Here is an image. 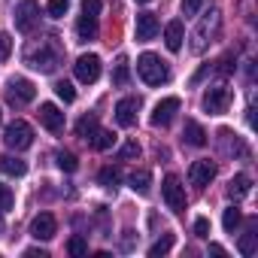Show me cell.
Returning <instances> with one entry per match:
<instances>
[{
  "mask_svg": "<svg viewBox=\"0 0 258 258\" xmlns=\"http://www.w3.org/2000/svg\"><path fill=\"white\" fill-rule=\"evenodd\" d=\"M137 76H140L146 85H164V82L170 79V70H167V64H164L158 55L143 52V55L137 58Z\"/></svg>",
  "mask_w": 258,
  "mask_h": 258,
  "instance_id": "1",
  "label": "cell"
},
{
  "mask_svg": "<svg viewBox=\"0 0 258 258\" xmlns=\"http://www.w3.org/2000/svg\"><path fill=\"white\" fill-rule=\"evenodd\" d=\"M4 143H7L10 149H16V152L28 149V146L34 143V127H31L25 118H16V121H10V124L4 127Z\"/></svg>",
  "mask_w": 258,
  "mask_h": 258,
  "instance_id": "2",
  "label": "cell"
},
{
  "mask_svg": "<svg viewBox=\"0 0 258 258\" xmlns=\"http://www.w3.org/2000/svg\"><path fill=\"white\" fill-rule=\"evenodd\" d=\"M161 195H164V204L173 210V213H182L185 210V185L176 173H167L164 182H161Z\"/></svg>",
  "mask_w": 258,
  "mask_h": 258,
  "instance_id": "3",
  "label": "cell"
},
{
  "mask_svg": "<svg viewBox=\"0 0 258 258\" xmlns=\"http://www.w3.org/2000/svg\"><path fill=\"white\" fill-rule=\"evenodd\" d=\"M228 106H231V88L213 85V88L204 91V109L210 115H222V112H228Z\"/></svg>",
  "mask_w": 258,
  "mask_h": 258,
  "instance_id": "4",
  "label": "cell"
},
{
  "mask_svg": "<svg viewBox=\"0 0 258 258\" xmlns=\"http://www.w3.org/2000/svg\"><path fill=\"white\" fill-rule=\"evenodd\" d=\"M7 97H10L13 106H22V103H31V100L37 97V88H34L31 79L16 76V79H10V85H7Z\"/></svg>",
  "mask_w": 258,
  "mask_h": 258,
  "instance_id": "5",
  "label": "cell"
},
{
  "mask_svg": "<svg viewBox=\"0 0 258 258\" xmlns=\"http://www.w3.org/2000/svg\"><path fill=\"white\" fill-rule=\"evenodd\" d=\"M40 22V4L37 0H22V4L16 7V28L22 34H31Z\"/></svg>",
  "mask_w": 258,
  "mask_h": 258,
  "instance_id": "6",
  "label": "cell"
},
{
  "mask_svg": "<svg viewBox=\"0 0 258 258\" xmlns=\"http://www.w3.org/2000/svg\"><path fill=\"white\" fill-rule=\"evenodd\" d=\"M28 64H31L34 70H40V73H52V70L58 67V52H52L49 43H43L40 49H31V52H28Z\"/></svg>",
  "mask_w": 258,
  "mask_h": 258,
  "instance_id": "7",
  "label": "cell"
},
{
  "mask_svg": "<svg viewBox=\"0 0 258 258\" xmlns=\"http://www.w3.org/2000/svg\"><path fill=\"white\" fill-rule=\"evenodd\" d=\"M73 73H76V79L85 82V85L97 82V79H100V58H97V55H79L76 64H73Z\"/></svg>",
  "mask_w": 258,
  "mask_h": 258,
  "instance_id": "8",
  "label": "cell"
},
{
  "mask_svg": "<svg viewBox=\"0 0 258 258\" xmlns=\"http://www.w3.org/2000/svg\"><path fill=\"white\" fill-rule=\"evenodd\" d=\"M216 31H219V10H210V13L204 16L201 28L195 31V43H191V52H204V49H207V43H210V40H207V34L213 37Z\"/></svg>",
  "mask_w": 258,
  "mask_h": 258,
  "instance_id": "9",
  "label": "cell"
},
{
  "mask_svg": "<svg viewBox=\"0 0 258 258\" xmlns=\"http://www.w3.org/2000/svg\"><path fill=\"white\" fill-rule=\"evenodd\" d=\"M176 112H179V97H164V100H158L155 109H152V124H155V127H167V124L176 118Z\"/></svg>",
  "mask_w": 258,
  "mask_h": 258,
  "instance_id": "10",
  "label": "cell"
},
{
  "mask_svg": "<svg viewBox=\"0 0 258 258\" xmlns=\"http://www.w3.org/2000/svg\"><path fill=\"white\" fill-rule=\"evenodd\" d=\"M213 179H216V164H213V161H207V158L191 161V167H188V182H191V185L207 188Z\"/></svg>",
  "mask_w": 258,
  "mask_h": 258,
  "instance_id": "11",
  "label": "cell"
},
{
  "mask_svg": "<svg viewBox=\"0 0 258 258\" xmlns=\"http://www.w3.org/2000/svg\"><path fill=\"white\" fill-rule=\"evenodd\" d=\"M40 124L52 134H61L64 131V112L55 103H40Z\"/></svg>",
  "mask_w": 258,
  "mask_h": 258,
  "instance_id": "12",
  "label": "cell"
},
{
  "mask_svg": "<svg viewBox=\"0 0 258 258\" xmlns=\"http://www.w3.org/2000/svg\"><path fill=\"white\" fill-rule=\"evenodd\" d=\"M55 234H58V222H55L52 213L34 216V222H31V237H37V240H52Z\"/></svg>",
  "mask_w": 258,
  "mask_h": 258,
  "instance_id": "13",
  "label": "cell"
},
{
  "mask_svg": "<svg viewBox=\"0 0 258 258\" xmlns=\"http://www.w3.org/2000/svg\"><path fill=\"white\" fill-rule=\"evenodd\" d=\"M137 109H140V97H121L115 103V121L121 127H131L137 121Z\"/></svg>",
  "mask_w": 258,
  "mask_h": 258,
  "instance_id": "14",
  "label": "cell"
},
{
  "mask_svg": "<svg viewBox=\"0 0 258 258\" xmlns=\"http://www.w3.org/2000/svg\"><path fill=\"white\" fill-rule=\"evenodd\" d=\"M158 31H161V25H158L155 13H140V16H137V40H140V43L155 40Z\"/></svg>",
  "mask_w": 258,
  "mask_h": 258,
  "instance_id": "15",
  "label": "cell"
},
{
  "mask_svg": "<svg viewBox=\"0 0 258 258\" xmlns=\"http://www.w3.org/2000/svg\"><path fill=\"white\" fill-rule=\"evenodd\" d=\"M182 140H185V146H195V149L207 146V131H204V124L195 121V118H188L185 127H182Z\"/></svg>",
  "mask_w": 258,
  "mask_h": 258,
  "instance_id": "16",
  "label": "cell"
},
{
  "mask_svg": "<svg viewBox=\"0 0 258 258\" xmlns=\"http://www.w3.org/2000/svg\"><path fill=\"white\" fill-rule=\"evenodd\" d=\"M182 40H185V28H182L179 19H173V22L164 28V46H167L170 52H179V49H182Z\"/></svg>",
  "mask_w": 258,
  "mask_h": 258,
  "instance_id": "17",
  "label": "cell"
},
{
  "mask_svg": "<svg viewBox=\"0 0 258 258\" xmlns=\"http://www.w3.org/2000/svg\"><path fill=\"white\" fill-rule=\"evenodd\" d=\"M76 37L79 40H94L97 37V16H88V13H82L79 16V22H76Z\"/></svg>",
  "mask_w": 258,
  "mask_h": 258,
  "instance_id": "18",
  "label": "cell"
},
{
  "mask_svg": "<svg viewBox=\"0 0 258 258\" xmlns=\"http://www.w3.org/2000/svg\"><path fill=\"white\" fill-rule=\"evenodd\" d=\"M252 191V179L246 176V173H237L231 182H228V195L234 198V201H240V198H246Z\"/></svg>",
  "mask_w": 258,
  "mask_h": 258,
  "instance_id": "19",
  "label": "cell"
},
{
  "mask_svg": "<svg viewBox=\"0 0 258 258\" xmlns=\"http://www.w3.org/2000/svg\"><path fill=\"white\" fill-rule=\"evenodd\" d=\"M0 170H4L7 176H25L28 164L22 158H16V155H4V158H0Z\"/></svg>",
  "mask_w": 258,
  "mask_h": 258,
  "instance_id": "20",
  "label": "cell"
},
{
  "mask_svg": "<svg viewBox=\"0 0 258 258\" xmlns=\"http://www.w3.org/2000/svg\"><path fill=\"white\" fill-rule=\"evenodd\" d=\"M97 182H100L103 188L115 191V188H118V182H121V173H118V167H100V173H97Z\"/></svg>",
  "mask_w": 258,
  "mask_h": 258,
  "instance_id": "21",
  "label": "cell"
},
{
  "mask_svg": "<svg viewBox=\"0 0 258 258\" xmlns=\"http://www.w3.org/2000/svg\"><path fill=\"white\" fill-rule=\"evenodd\" d=\"M131 188H134L137 195H149V191H152V173H149V170L131 173Z\"/></svg>",
  "mask_w": 258,
  "mask_h": 258,
  "instance_id": "22",
  "label": "cell"
},
{
  "mask_svg": "<svg viewBox=\"0 0 258 258\" xmlns=\"http://www.w3.org/2000/svg\"><path fill=\"white\" fill-rule=\"evenodd\" d=\"M91 149H97V152H103V149H109L112 143H115V134L112 131H103V127H97V131L91 134Z\"/></svg>",
  "mask_w": 258,
  "mask_h": 258,
  "instance_id": "23",
  "label": "cell"
},
{
  "mask_svg": "<svg viewBox=\"0 0 258 258\" xmlns=\"http://www.w3.org/2000/svg\"><path fill=\"white\" fill-rule=\"evenodd\" d=\"M97 127H100V124H97V115L91 112V115H82V118L76 121V134H79L82 140H91V134L97 131Z\"/></svg>",
  "mask_w": 258,
  "mask_h": 258,
  "instance_id": "24",
  "label": "cell"
},
{
  "mask_svg": "<svg viewBox=\"0 0 258 258\" xmlns=\"http://www.w3.org/2000/svg\"><path fill=\"white\" fill-rule=\"evenodd\" d=\"M240 222H243V213H240L237 207H228V210H225V216H222L225 231H228V234H234V231L240 228Z\"/></svg>",
  "mask_w": 258,
  "mask_h": 258,
  "instance_id": "25",
  "label": "cell"
},
{
  "mask_svg": "<svg viewBox=\"0 0 258 258\" xmlns=\"http://www.w3.org/2000/svg\"><path fill=\"white\" fill-rule=\"evenodd\" d=\"M173 249V234H164L161 240H155L152 246H149V258H161V255H167Z\"/></svg>",
  "mask_w": 258,
  "mask_h": 258,
  "instance_id": "26",
  "label": "cell"
},
{
  "mask_svg": "<svg viewBox=\"0 0 258 258\" xmlns=\"http://www.w3.org/2000/svg\"><path fill=\"white\" fill-rule=\"evenodd\" d=\"M67 252H70V255H76V258H79V255H88V240H85V237H79V234H76V237H70V240H67Z\"/></svg>",
  "mask_w": 258,
  "mask_h": 258,
  "instance_id": "27",
  "label": "cell"
},
{
  "mask_svg": "<svg viewBox=\"0 0 258 258\" xmlns=\"http://www.w3.org/2000/svg\"><path fill=\"white\" fill-rule=\"evenodd\" d=\"M55 94H58L64 103H73V100H76V88H73L70 82H64V79H61V82H55Z\"/></svg>",
  "mask_w": 258,
  "mask_h": 258,
  "instance_id": "28",
  "label": "cell"
},
{
  "mask_svg": "<svg viewBox=\"0 0 258 258\" xmlns=\"http://www.w3.org/2000/svg\"><path fill=\"white\" fill-rule=\"evenodd\" d=\"M118 158L121 161H131V158H140V143L137 140H127L121 149H118Z\"/></svg>",
  "mask_w": 258,
  "mask_h": 258,
  "instance_id": "29",
  "label": "cell"
},
{
  "mask_svg": "<svg viewBox=\"0 0 258 258\" xmlns=\"http://www.w3.org/2000/svg\"><path fill=\"white\" fill-rule=\"evenodd\" d=\"M58 167H61L64 173H73V170L79 167V161H76L73 152H58Z\"/></svg>",
  "mask_w": 258,
  "mask_h": 258,
  "instance_id": "30",
  "label": "cell"
},
{
  "mask_svg": "<svg viewBox=\"0 0 258 258\" xmlns=\"http://www.w3.org/2000/svg\"><path fill=\"white\" fill-rule=\"evenodd\" d=\"M67 0H49V4H46V13L52 16V19H64L67 16Z\"/></svg>",
  "mask_w": 258,
  "mask_h": 258,
  "instance_id": "31",
  "label": "cell"
},
{
  "mask_svg": "<svg viewBox=\"0 0 258 258\" xmlns=\"http://www.w3.org/2000/svg\"><path fill=\"white\" fill-rule=\"evenodd\" d=\"M112 82L115 85H127V58H118L115 73H112Z\"/></svg>",
  "mask_w": 258,
  "mask_h": 258,
  "instance_id": "32",
  "label": "cell"
},
{
  "mask_svg": "<svg viewBox=\"0 0 258 258\" xmlns=\"http://www.w3.org/2000/svg\"><path fill=\"white\" fill-rule=\"evenodd\" d=\"M7 210H13V191L10 185L0 182V213H7Z\"/></svg>",
  "mask_w": 258,
  "mask_h": 258,
  "instance_id": "33",
  "label": "cell"
},
{
  "mask_svg": "<svg viewBox=\"0 0 258 258\" xmlns=\"http://www.w3.org/2000/svg\"><path fill=\"white\" fill-rule=\"evenodd\" d=\"M240 252H243V255H255V234H252V231L240 237Z\"/></svg>",
  "mask_w": 258,
  "mask_h": 258,
  "instance_id": "34",
  "label": "cell"
},
{
  "mask_svg": "<svg viewBox=\"0 0 258 258\" xmlns=\"http://www.w3.org/2000/svg\"><path fill=\"white\" fill-rule=\"evenodd\" d=\"M13 52V37L10 34H0V61H7Z\"/></svg>",
  "mask_w": 258,
  "mask_h": 258,
  "instance_id": "35",
  "label": "cell"
},
{
  "mask_svg": "<svg viewBox=\"0 0 258 258\" xmlns=\"http://www.w3.org/2000/svg\"><path fill=\"white\" fill-rule=\"evenodd\" d=\"M195 237H201V240L210 237V219H204V216L195 219Z\"/></svg>",
  "mask_w": 258,
  "mask_h": 258,
  "instance_id": "36",
  "label": "cell"
},
{
  "mask_svg": "<svg viewBox=\"0 0 258 258\" xmlns=\"http://www.w3.org/2000/svg\"><path fill=\"white\" fill-rule=\"evenodd\" d=\"M82 13H88V16H100V0H82Z\"/></svg>",
  "mask_w": 258,
  "mask_h": 258,
  "instance_id": "37",
  "label": "cell"
},
{
  "mask_svg": "<svg viewBox=\"0 0 258 258\" xmlns=\"http://www.w3.org/2000/svg\"><path fill=\"white\" fill-rule=\"evenodd\" d=\"M201 10V0H182V13L185 16H195Z\"/></svg>",
  "mask_w": 258,
  "mask_h": 258,
  "instance_id": "38",
  "label": "cell"
},
{
  "mask_svg": "<svg viewBox=\"0 0 258 258\" xmlns=\"http://www.w3.org/2000/svg\"><path fill=\"white\" fill-rule=\"evenodd\" d=\"M25 255H31V258H49V252H46V249H37V246L25 249Z\"/></svg>",
  "mask_w": 258,
  "mask_h": 258,
  "instance_id": "39",
  "label": "cell"
},
{
  "mask_svg": "<svg viewBox=\"0 0 258 258\" xmlns=\"http://www.w3.org/2000/svg\"><path fill=\"white\" fill-rule=\"evenodd\" d=\"M210 252H213V255H225V246H219V243H210Z\"/></svg>",
  "mask_w": 258,
  "mask_h": 258,
  "instance_id": "40",
  "label": "cell"
},
{
  "mask_svg": "<svg viewBox=\"0 0 258 258\" xmlns=\"http://www.w3.org/2000/svg\"><path fill=\"white\" fill-rule=\"evenodd\" d=\"M137 4H149V0H137Z\"/></svg>",
  "mask_w": 258,
  "mask_h": 258,
  "instance_id": "41",
  "label": "cell"
},
{
  "mask_svg": "<svg viewBox=\"0 0 258 258\" xmlns=\"http://www.w3.org/2000/svg\"><path fill=\"white\" fill-rule=\"evenodd\" d=\"M0 231H4V219H0Z\"/></svg>",
  "mask_w": 258,
  "mask_h": 258,
  "instance_id": "42",
  "label": "cell"
}]
</instances>
